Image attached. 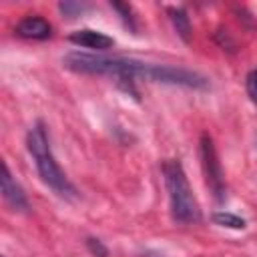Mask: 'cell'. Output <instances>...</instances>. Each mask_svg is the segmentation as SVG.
<instances>
[{"instance_id": "5b68a950", "label": "cell", "mask_w": 257, "mask_h": 257, "mask_svg": "<svg viewBox=\"0 0 257 257\" xmlns=\"http://www.w3.org/2000/svg\"><path fill=\"white\" fill-rule=\"evenodd\" d=\"M0 181H2V197H4V201L14 211H26L28 209V199H26L22 187L12 177V173H10V169H8L6 163L2 165V177H0Z\"/></svg>"}, {"instance_id": "7a4b0ae2", "label": "cell", "mask_w": 257, "mask_h": 257, "mask_svg": "<svg viewBox=\"0 0 257 257\" xmlns=\"http://www.w3.org/2000/svg\"><path fill=\"white\" fill-rule=\"evenodd\" d=\"M26 149H28L30 157L34 159V165H36V171H38L42 183L62 199H74L76 189L68 181V177L64 175V171L60 169V165L56 163V159L52 155L44 122L38 120L30 126V131L26 135Z\"/></svg>"}, {"instance_id": "9c48e42d", "label": "cell", "mask_w": 257, "mask_h": 257, "mask_svg": "<svg viewBox=\"0 0 257 257\" xmlns=\"http://www.w3.org/2000/svg\"><path fill=\"white\" fill-rule=\"evenodd\" d=\"M213 221H215L217 225H221V227H229V229H243V227H245V221H243V219H239L237 215L225 213V211L215 213V215H213Z\"/></svg>"}, {"instance_id": "277c9868", "label": "cell", "mask_w": 257, "mask_h": 257, "mask_svg": "<svg viewBox=\"0 0 257 257\" xmlns=\"http://www.w3.org/2000/svg\"><path fill=\"white\" fill-rule=\"evenodd\" d=\"M201 163H203V171H205V179L209 189L213 191V195L221 201L223 199V173H221V163L217 159V151L213 147V141L209 135H203L201 139Z\"/></svg>"}, {"instance_id": "ba28073f", "label": "cell", "mask_w": 257, "mask_h": 257, "mask_svg": "<svg viewBox=\"0 0 257 257\" xmlns=\"http://www.w3.org/2000/svg\"><path fill=\"white\" fill-rule=\"evenodd\" d=\"M169 14H171V20H173V24H175L177 32H179V34H181L185 40H189L191 24H189V18H187V14H185L181 8H171V10H169Z\"/></svg>"}, {"instance_id": "8fae6325", "label": "cell", "mask_w": 257, "mask_h": 257, "mask_svg": "<svg viewBox=\"0 0 257 257\" xmlns=\"http://www.w3.org/2000/svg\"><path fill=\"white\" fill-rule=\"evenodd\" d=\"M86 243H88L90 251H92L96 257H106V253H108V251H106V247H102V245H100V241H98V239H88Z\"/></svg>"}, {"instance_id": "6da1fadb", "label": "cell", "mask_w": 257, "mask_h": 257, "mask_svg": "<svg viewBox=\"0 0 257 257\" xmlns=\"http://www.w3.org/2000/svg\"><path fill=\"white\" fill-rule=\"evenodd\" d=\"M64 66L74 72L82 74H98V76H114L118 82H133L135 78H143L149 82H163V84H179L187 88H207L205 76L169 64H153L143 62L137 58L124 56H100V54H84V52H70L64 56Z\"/></svg>"}, {"instance_id": "8992f818", "label": "cell", "mask_w": 257, "mask_h": 257, "mask_svg": "<svg viewBox=\"0 0 257 257\" xmlns=\"http://www.w3.org/2000/svg\"><path fill=\"white\" fill-rule=\"evenodd\" d=\"M68 40L76 46H82V48H90V50H106V48H112L114 40L100 32V30H92V28H80V30H74Z\"/></svg>"}, {"instance_id": "30bf717a", "label": "cell", "mask_w": 257, "mask_h": 257, "mask_svg": "<svg viewBox=\"0 0 257 257\" xmlns=\"http://www.w3.org/2000/svg\"><path fill=\"white\" fill-rule=\"evenodd\" d=\"M247 94L257 104V68H253L249 72V76H247Z\"/></svg>"}, {"instance_id": "3957f363", "label": "cell", "mask_w": 257, "mask_h": 257, "mask_svg": "<svg viewBox=\"0 0 257 257\" xmlns=\"http://www.w3.org/2000/svg\"><path fill=\"white\" fill-rule=\"evenodd\" d=\"M163 177H165V187L169 193V205H171L173 219L179 223H197L201 219V209L187 181L183 165L179 161H165Z\"/></svg>"}, {"instance_id": "52a82bcc", "label": "cell", "mask_w": 257, "mask_h": 257, "mask_svg": "<svg viewBox=\"0 0 257 257\" xmlns=\"http://www.w3.org/2000/svg\"><path fill=\"white\" fill-rule=\"evenodd\" d=\"M16 34L28 40H46L52 34V26L42 16H26L16 24Z\"/></svg>"}]
</instances>
